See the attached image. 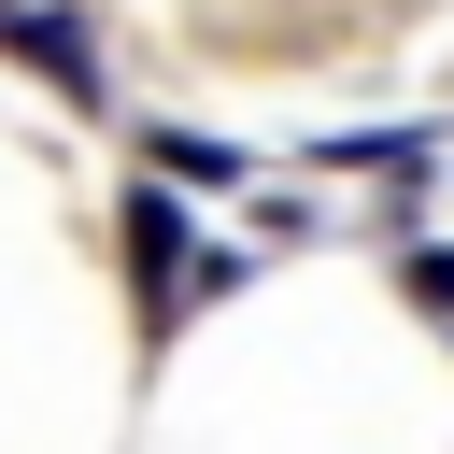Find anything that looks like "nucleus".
Instances as JSON below:
<instances>
[{"mask_svg":"<svg viewBox=\"0 0 454 454\" xmlns=\"http://www.w3.org/2000/svg\"><path fill=\"white\" fill-rule=\"evenodd\" d=\"M397 284H411V312H454V255H440V241H411V255H397Z\"/></svg>","mask_w":454,"mask_h":454,"instance_id":"20e7f679","label":"nucleus"},{"mask_svg":"<svg viewBox=\"0 0 454 454\" xmlns=\"http://www.w3.org/2000/svg\"><path fill=\"white\" fill-rule=\"evenodd\" d=\"M114 241H128V284H142V340H170V312H184V284H199V227H184V199H170V184H128Z\"/></svg>","mask_w":454,"mask_h":454,"instance_id":"f257e3e1","label":"nucleus"},{"mask_svg":"<svg viewBox=\"0 0 454 454\" xmlns=\"http://www.w3.org/2000/svg\"><path fill=\"white\" fill-rule=\"evenodd\" d=\"M0 43L28 71H57L71 99H99V57H85V14H43V0H0Z\"/></svg>","mask_w":454,"mask_h":454,"instance_id":"f03ea898","label":"nucleus"},{"mask_svg":"<svg viewBox=\"0 0 454 454\" xmlns=\"http://www.w3.org/2000/svg\"><path fill=\"white\" fill-rule=\"evenodd\" d=\"M156 170H170V184H241V156H227V142H156Z\"/></svg>","mask_w":454,"mask_h":454,"instance_id":"7ed1b4c3","label":"nucleus"}]
</instances>
